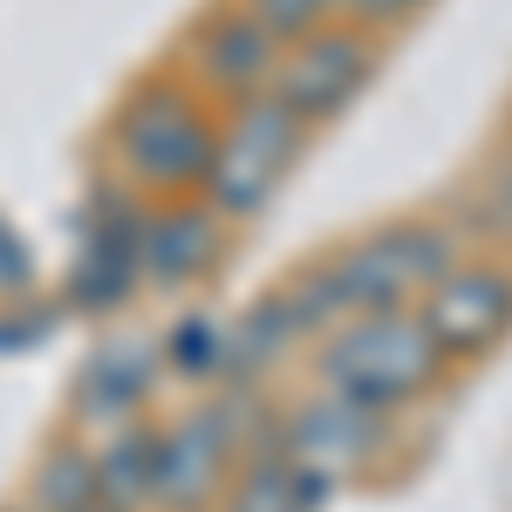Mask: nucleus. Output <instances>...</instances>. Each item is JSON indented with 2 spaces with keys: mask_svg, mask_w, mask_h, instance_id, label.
Here are the masks:
<instances>
[{
  "mask_svg": "<svg viewBox=\"0 0 512 512\" xmlns=\"http://www.w3.org/2000/svg\"><path fill=\"white\" fill-rule=\"evenodd\" d=\"M451 267H458L451 219H396V226H376L369 239H355L349 253L315 260L280 294V308L294 321V335H335L355 315L417 308Z\"/></svg>",
  "mask_w": 512,
  "mask_h": 512,
  "instance_id": "1",
  "label": "nucleus"
},
{
  "mask_svg": "<svg viewBox=\"0 0 512 512\" xmlns=\"http://www.w3.org/2000/svg\"><path fill=\"white\" fill-rule=\"evenodd\" d=\"M451 362L437 355V342L424 335L417 308H396V315H355L335 335H321V390L362 403L376 417L410 410L417 396L437 390Z\"/></svg>",
  "mask_w": 512,
  "mask_h": 512,
  "instance_id": "2",
  "label": "nucleus"
},
{
  "mask_svg": "<svg viewBox=\"0 0 512 512\" xmlns=\"http://www.w3.org/2000/svg\"><path fill=\"white\" fill-rule=\"evenodd\" d=\"M110 144H117V164L137 192H185V185H205L212 171V144H219V123L198 110L192 89L178 82H137L123 96L117 123H110Z\"/></svg>",
  "mask_w": 512,
  "mask_h": 512,
  "instance_id": "3",
  "label": "nucleus"
},
{
  "mask_svg": "<svg viewBox=\"0 0 512 512\" xmlns=\"http://www.w3.org/2000/svg\"><path fill=\"white\" fill-rule=\"evenodd\" d=\"M308 144V130L280 110L274 96H246L233 103V123H219V144H212V171H205V205L239 226V219H260L267 198L280 192V178L294 171Z\"/></svg>",
  "mask_w": 512,
  "mask_h": 512,
  "instance_id": "4",
  "label": "nucleus"
},
{
  "mask_svg": "<svg viewBox=\"0 0 512 512\" xmlns=\"http://www.w3.org/2000/svg\"><path fill=\"white\" fill-rule=\"evenodd\" d=\"M376 69H383V41L369 28H335L328 21L315 35H301L294 48H280V69L267 82V96L301 130H321V123H335L376 82Z\"/></svg>",
  "mask_w": 512,
  "mask_h": 512,
  "instance_id": "5",
  "label": "nucleus"
},
{
  "mask_svg": "<svg viewBox=\"0 0 512 512\" xmlns=\"http://www.w3.org/2000/svg\"><path fill=\"white\" fill-rule=\"evenodd\" d=\"M417 321H424V335L437 342L444 362L499 349L512 335V274L506 267H451L417 301Z\"/></svg>",
  "mask_w": 512,
  "mask_h": 512,
  "instance_id": "6",
  "label": "nucleus"
},
{
  "mask_svg": "<svg viewBox=\"0 0 512 512\" xmlns=\"http://www.w3.org/2000/svg\"><path fill=\"white\" fill-rule=\"evenodd\" d=\"M390 451V417L362 410V403H342V396H308L294 417H287V458L315 478H362L376 458Z\"/></svg>",
  "mask_w": 512,
  "mask_h": 512,
  "instance_id": "7",
  "label": "nucleus"
},
{
  "mask_svg": "<svg viewBox=\"0 0 512 512\" xmlns=\"http://www.w3.org/2000/svg\"><path fill=\"white\" fill-rule=\"evenodd\" d=\"M233 485V444L212 424V410L178 417L151 444V499L171 512H212L219 492Z\"/></svg>",
  "mask_w": 512,
  "mask_h": 512,
  "instance_id": "8",
  "label": "nucleus"
},
{
  "mask_svg": "<svg viewBox=\"0 0 512 512\" xmlns=\"http://www.w3.org/2000/svg\"><path fill=\"white\" fill-rule=\"evenodd\" d=\"M137 233H144V219L117 205V198H89V212H82V246H76V267H69V301L76 308H123L130 301V287L144 280L137 267Z\"/></svg>",
  "mask_w": 512,
  "mask_h": 512,
  "instance_id": "9",
  "label": "nucleus"
},
{
  "mask_svg": "<svg viewBox=\"0 0 512 512\" xmlns=\"http://www.w3.org/2000/svg\"><path fill=\"white\" fill-rule=\"evenodd\" d=\"M192 69L205 89H219V96H267V82L280 69V41L246 14V7H219L212 21H198L192 35Z\"/></svg>",
  "mask_w": 512,
  "mask_h": 512,
  "instance_id": "10",
  "label": "nucleus"
},
{
  "mask_svg": "<svg viewBox=\"0 0 512 512\" xmlns=\"http://www.w3.org/2000/svg\"><path fill=\"white\" fill-rule=\"evenodd\" d=\"M219 253H226V219L205 198H192V205H158L144 219V233H137V267H144V280H158V287H185V280L212 274Z\"/></svg>",
  "mask_w": 512,
  "mask_h": 512,
  "instance_id": "11",
  "label": "nucleus"
},
{
  "mask_svg": "<svg viewBox=\"0 0 512 512\" xmlns=\"http://www.w3.org/2000/svg\"><path fill=\"white\" fill-rule=\"evenodd\" d=\"M158 383V355L151 342H110V349L89 355V369L76 376V410L96 424H130L137 403Z\"/></svg>",
  "mask_w": 512,
  "mask_h": 512,
  "instance_id": "12",
  "label": "nucleus"
},
{
  "mask_svg": "<svg viewBox=\"0 0 512 512\" xmlns=\"http://www.w3.org/2000/svg\"><path fill=\"white\" fill-rule=\"evenodd\" d=\"M287 349H294V321H287V308L274 301H253L246 315L226 321V355H219V376L233 383V390H260V376L267 369H280L287 362Z\"/></svg>",
  "mask_w": 512,
  "mask_h": 512,
  "instance_id": "13",
  "label": "nucleus"
},
{
  "mask_svg": "<svg viewBox=\"0 0 512 512\" xmlns=\"http://www.w3.org/2000/svg\"><path fill=\"white\" fill-rule=\"evenodd\" d=\"M328 506V478L301 472L294 458H260L233 478V492H219V512H321Z\"/></svg>",
  "mask_w": 512,
  "mask_h": 512,
  "instance_id": "14",
  "label": "nucleus"
},
{
  "mask_svg": "<svg viewBox=\"0 0 512 512\" xmlns=\"http://www.w3.org/2000/svg\"><path fill=\"white\" fill-rule=\"evenodd\" d=\"M151 444H158V431L151 424H117V437L89 458L96 465V499L117 512H137L144 499H151Z\"/></svg>",
  "mask_w": 512,
  "mask_h": 512,
  "instance_id": "15",
  "label": "nucleus"
},
{
  "mask_svg": "<svg viewBox=\"0 0 512 512\" xmlns=\"http://www.w3.org/2000/svg\"><path fill=\"white\" fill-rule=\"evenodd\" d=\"M96 506V465H89V451H48L35 472V512H82Z\"/></svg>",
  "mask_w": 512,
  "mask_h": 512,
  "instance_id": "16",
  "label": "nucleus"
},
{
  "mask_svg": "<svg viewBox=\"0 0 512 512\" xmlns=\"http://www.w3.org/2000/svg\"><path fill=\"white\" fill-rule=\"evenodd\" d=\"M219 355H226V321L219 315H178V328L164 335V362L178 376H219Z\"/></svg>",
  "mask_w": 512,
  "mask_h": 512,
  "instance_id": "17",
  "label": "nucleus"
},
{
  "mask_svg": "<svg viewBox=\"0 0 512 512\" xmlns=\"http://www.w3.org/2000/svg\"><path fill=\"white\" fill-rule=\"evenodd\" d=\"M267 35L287 48V41H301V35H315V28H328V14H335V0H239Z\"/></svg>",
  "mask_w": 512,
  "mask_h": 512,
  "instance_id": "18",
  "label": "nucleus"
},
{
  "mask_svg": "<svg viewBox=\"0 0 512 512\" xmlns=\"http://www.w3.org/2000/svg\"><path fill=\"white\" fill-rule=\"evenodd\" d=\"M478 226L492 239H512V164H499L485 178V198H478Z\"/></svg>",
  "mask_w": 512,
  "mask_h": 512,
  "instance_id": "19",
  "label": "nucleus"
},
{
  "mask_svg": "<svg viewBox=\"0 0 512 512\" xmlns=\"http://www.w3.org/2000/svg\"><path fill=\"white\" fill-rule=\"evenodd\" d=\"M335 7L349 14V28H369V35H376V28H390V21H410L424 0H335Z\"/></svg>",
  "mask_w": 512,
  "mask_h": 512,
  "instance_id": "20",
  "label": "nucleus"
},
{
  "mask_svg": "<svg viewBox=\"0 0 512 512\" xmlns=\"http://www.w3.org/2000/svg\"><path fill=\"white\" fill-rule=\"evenodd\" d=\"M82 512H117V506H103V499H96V506H82Z\"/></svg>",
  "mask_w": 512,
  "mask_h": 512,
  "instance_id": "21",
  "label": "nucleus"
}]
</instances>
